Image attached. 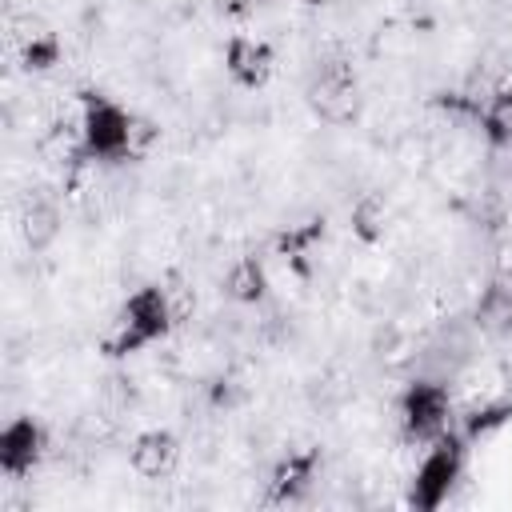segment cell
Returning <instances> with one entry per match:
<instances>
[{
    "label": "cell",
    "mask_w": 512,
    "mask_h": 512,
    "mask_svg": "<svg viewBox=\"0 0 512 512\" xmlns=\"http://www.w3.org/2000/svg\"><path fill=\"white\" fill-rule=\"evenodd\" d=\"M356 76H352V68L348 64H320V72H316V80H312V88H308V104L316 108V116L320 120H328V124H344V120H352V112H356Z\"/></svg>",
    "instance_id": "obj_6"
},
{
    "label": "cell",
    "mask_w": 512,
    "mask_h": 512,
    "mask_svg": "<svg viewBox=\"0 0 512 512\" xmlns=\"http://www.w3.org/2000/svg\"><path fill=\"white\" fill-rule=\"evenodd\" d=\"M60 224H64V208H60L56 196L32 192V196L24 200V208H20V236H24V244H28L32 252L48 248V244L60 236Z\"/></svg>",
    "instance_id": "obj_10"
},
{
    "label": "cell",
    "mask_w": 512,
    "mask_h": 512,
    "mask_svg": "<svg viewBox=\"0 0 512 512\" xmlns=\"http://www.w3.org/2000/svg\"><path fill=\"white\" fill-rule=\"evenodd\" d=\"M476 320L484 328H492V332H512V284H492L480 296Z\"/></svg>",
    "instance_id": "obj_14"
},
{
    "label": "cell",
    "mask_w": 512,
    "mask_h": 512,
    "mask_svg": "<svg viewBox=\"0 0 512 512\" xmlns=\"http://www.w3.org/2000/svg\"><path fill=\"white\" fill-rule=\"evenodd\" d=\"M260 4H268V0H228L232 12H252V8H260Z\"/></svg>",
    "instance_id": "obj_17"
},
{
    "label": "cell",
    "mask_w": 512,
    "mask_h": 512,
    "mask_svg": "<svg viewBox=\"0 0 512 512\" xmlns=\"http://www.w3.org/2000/svg\"><path fill=\"white\" fill-rule=\"evenodd\" d=\"M176 460H180V444L168 428H148L128 448V464L140 480H164L176 468Z\"/></svg>",
    "instance_id": "obj_9"
},
{
    "label": "cell",
    "mask_w": 512,
    "mask_h": 512,
    "mask_svg": "<svg viewBox=\"0 0 512 512\" xmlns=\"http://www.w3.org/2000/svg\"><path fill=\"white\" fill-rule=\"evenodd\" d=\"M176 308L172 296L160 284H140L136 292H128V300L120 304L116 316V332L108 340V356H132L156 340H164L172 332Z\"/></svg>",
    "instance_id": "obj_2"
},
{
    "label": "cell",
    "mask_w": 512,
    "mask_h": 512,
    "mask_svg": "<svg viewBox=\"0 0 512 512\" xmlns=\"http://www.w3.org/2000/svg\"><path fill=\"white\" fill-rule=\"evenodd\" d=\"M44 452H48V432L40 420L12 416L4 424V432H0V472L4 476H12V480L28 476L44 460Z\"/></svg>",
    "instance_id": "obj_5"
},
{
    "label": "cell",
    "mask_w": 512,
    "mask_h": 512,
    "mask_svg": "<svg viewBox=\"0 0 512 512\" xmlns=\"http://www.w3.org/2000/svg\"><path fill=\"white\" fill-rule=\"evenodd\" d=\"M144 140V124H136V116L116 104L104 92H84L80 96V120H76V156L84 160H128Z\"/></svg>",
    "instance_id": "obj_1"
},
{
    "label": "cell",
    "mask_w": 512,
    "mask_h": 512,
    "mask_svg": "<svg viewBox=\"0 0 512 512\" xmlns=\"http://www.w3.org/2000/svg\"><path fill=\"white\" fill-rule=\"evenodd\" d=\"M464 444L468 440L456 436V432H444L432 444H424V456H420V464L412 472V484H408V504L412 508L436 512L452 496L456 480L464 476Z\"/></svg>",
    "instance_id": "obj_3"
},
{
    "label": "cell",
    "mask_w": 512,
    "mask_h": 512,
    "mask_svg": "<svg viewBox=\"0 0 512 512\" xmlns=\"http://www.w3.org/2000/svg\"><path fill=\"white\" fill-rule=\"evenodd\" d=\"M304 4H320V0H304Z\"/></svg>",
    "instance_id": "obj_18"
},
{
    "label": "cell",
    "mask_w": 512,
    "mask_h": 512,
    "mask_svg": "<svg viewBox=\"0 0 512 512\" xmlns=\"http://www.w3.org/2000/svg\"><path fill=\"white\" fill-rule=\"evenodd\" d=\"M264 292H268V268L256 256H240L228 268V296L240 304H256L264 300Z\"/></svg>",
    "instance_id": "obj_11"
},
{
    "label": "cell",
    "mask_w": 512,
    "mask_h": 512,
    "mask_svg": "<svg viewBox=\"0 0 512 512\" xmlns=\"http://www.w3.org/2000/svg\"><path fill=\"white\" fill-rule=\"evenodd\" d=\"M316 468H320V456L312 448L288 452L268 476V504H300L316 484Z\"/></svg>",
    "instance_id": "obj_8"
},
{
    "label": "cell",
    "mask_w": 512,
    "mask_h": 512,
    "mask_svg": "<svg viewBox=\"0 0 512 512\" xmlns=\"http://www.w3.org/2000/svg\"><path fill=\"white\" fill-rule=\"evenodd\" d=\"M400 416V432L412 444H432L436 436L448 432V416H452V396L440 380H408L396 404Z\"/></svg>",
    "instance_id": "obj_4"
},
{
    "label": "cell",
    "mask_w": 512,
    "mask_h": 512,
    "mask_svg": "<svg viewBox=\"0 0 512 512\" xmlns=\"http://www.w3.org/2000/svg\"><path fill=\"white\" fill-rule=\"evenodd\" d=\"M476 116H480V128H484V136H488L492 144L512 148V88L488 96Z\"/></svg>",
    "instance_id": "obj_12"
},
{
    "label": "cell",
    "mask_w": 512,
    "mask_h": 512,
    "mask_svg": "<svg viewBox=\"0 0 512 512\" xmlns=\"http://www.w3.org/2000/svg\"><path fill=\"white\" fill-rule=\"evenodd\" d=\"M56 60H60V44H56L52 32H24V40H20V64H24V68L44 72V68H52Z\"/></svg>",
    "instance_id": "obj_15"
},
{
    "label": "cell",
    "mask_w": 512,
    "mask_h": 512,
    "mask_svg": "<svg viewBox=\"0 0 512 512\" xmlns=\"http://www.w3.org/2000/svg\"><path fill=\"white\" fill-rule=\"evenodd\" d=\"M272 68H276V56H272V48H268V40H260V36H232L228 44H224V72L240 84V88H260V84H268V76H272Z\"/></svg>",
    "instance_id": "obj_7"
},
{
    "label": "cell",
    "mask_w": 512,
    "mask_h": 512,
    "mask_svg": "<svg viewBox=\"0 0 512 512\" xmlns=\"http://www.w3.org/2000/svg\"><path fill=\"white\" fill-rule=\"evenodd\" d=\"M504 424H512V404H508V400H492V404H480V408H472V412L464 416L460 436H464L468 444H476V440L496 436Z\"/></svg>",
    "instance_id": "obj_13"
},
{
    "label": "cell",
    "mask_w": 512,
    "mask_h": 512,
    "mask_svg": "<svg viewBox=\"0 0 512 512\" xmlns=\"http://www.w3.org/2000/svg\"><path fill=\"white\" fill-rule=\"evenodd\" d=\"M352 224H356V232H360V236H368V240H372V236L380 232V208H376V200H364V204L352 212Z\"/></svg>",
    "instance_id": "obj_16"
}]
</instances>
